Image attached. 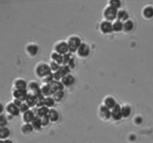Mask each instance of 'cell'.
<instances>
[{
  "instance_id": "6",
  "label": "cell",
  "mask_w": 153,
  "mask_h": 143,
  "mask_svg": "<svg viewBox=\"0 0 153 143\" xmlns=\"http://www.w3.org/2000/svg\"><path fill=\"white\" fill-rule=\"evenodd\" d=\"M98 116L102 121L107 122L111 119V110L101 104L98 109Z\"/></svg>"
},
{
  "instance_id": "27",
  "label": "cell",
  "mask_w": 153,
  "mask_h": 143,
  "mask_svg": "<svg viewBox=\"0 0 153 143\" xmlns=\"http://www.w3.org/2000/svg\"><path fill=\"white\" fill-rule=\"evenodd\" d=\"M49 110L48 107H42L40 108H37L36 112H35V115L37 116H38L39 118H43L45 116H47L48 115V113H49Z\"/></svg>"
},
{
  "instance_id": "30",
  "label": "cell",
  "mask_w": 153,
  "mask_h": 143,
  "mask_svg": "<svg viewBox=\"0 0 153 143\" xmlns=\"http://www.w3.org/2000/svg\"><path fill=\"white\" fill-rule=\"evenodd\" d=\"M11 134L10 130L6 127H0V140H5Z\"/></svg>"
},
{
  "instance_id": "2",
  "label": "cell",
  "mask_w": 153,
  "mask_h": 143,
  "mask_svg": "<svg viewBox=\"0 0 153 143\" xmlns=\"http://www.w3.org/2000/svg\"><path fill=\"white\" fill-rule=\"evenodd\" d=\"M68 46L69 48V52L70 53H76L80 46L82 44V40L78 35H70L66 40Z\"/></svg>"
},
{
  "instance_id": "17",
  "label": "cell",
  "mask_w": 153,
  "mask_h": 143,
  "mask_svg": "<svg viewBox=\"0 0 153 143\" xmlns=\"http://www.w3.org/2000/svg\"><path fill=\"white\" fill-rule=\"evenodd\" d=\"M102 105H104V107H106L107 108H108L109 110H111L113 107H115L117 105V103L116 99H115L113 97L108 95V96L105 97L104 99L103 100Z\"/></svg>"
},
{
  "instance_id": "18",
  "label": "cell",
  "mask_w": 153,
  "mask_h": 143,
  "mask_svg": "<svg viewBox=\"0 0 153 143\" xmlns=\"http://www.w3.org/2000/svg\"><path fill=\"white\" fill-rule=\"evenodd\" d=\"M35 116H36V115H35V112L29 110V111L22 114V121L24 124H31Z\"/></svg>"
},
{
  "instance_id": "15",
  "label": "cell",
  "mask_w": 153,
  "mask_h": 143,
  "mask_svg": "<svg viewBox=\"0 0 153 143\" xmlns=\"http://www.w3.org/2000/svg\"><path fill=\"white\" fill-rule=\"evenodd\" d=\"M75 81H76V79H75L74 76L70 73H68V74L66 75V76H65L64 77L60 80V82H62L63 86H64L65 88H66V87H70L71 86V85H73L74 84Z\"/></svg>"
},
{
  "instance_id": "14",
  "label": "cell",
  "mask_w": 153,
  "mask_h": 143,
  "mask_svg": "<svg viewBox=\"0 0 153 143\" xmlns=\"http://www.w3.org/2000/svg\"><path fill=\"white\" fill-rule=\"evenodd\" d=\"M28 83L25 79L18 78L15 79L13 84V88L14 90H27Z\"/></svg>"
},
{
  "instance_id": "12",
  "label": "cell",
  "mask_w": 153,
  "mask_h": 143,
  "mask_svg": "<svg viewBox=\"0 0 153 143\" xmlns=\"http://www.w3.org/2000/svg\"><path fill=\"white\" fill-rule=\"evenodd\" d=\"M5 110H6V112L10 116H13V117L18 116L20 113L18 107L16 105H14V104L13 102H11L7 104L6 107H5Z\"/></svg>"
},
{
  "instance_id": "31",
  "label": "cell",
  "mask_w": 153,
  "mask_h": 143,
  "mask_svg": "<svg viewBox=\"0 0 153 143\" xmlns=\"http://www.w3.org/2000/svg\"><path fill=\"white\" fill-rule=\"evenodd\" d=\"M32 127H33V128L35 130H38L42 129V119H41V118H39L38 116H35V119H33V121L32 122Z\"/></svg>"
},
{
  "instance_id": "21",
  "label": "cell",
  "mask_w": 153,
  "mask_h": 143,
  "mask_svg": "<svg viewBox=\"0 0 153 143\" xmlns=\"http://www.w3.org/2000/svg\"><path fill=\"white\" fill-rule=\"evenodd\" d=\"M129 14L126 10L123 9H120L118 10V13H117V20H119L121 23H125L126 21H127L128 20H129Z\"/></svg>"
},
{
  "instance_id": "39",
  "label": "cell",
  "mask_w": 153,
  "mask_h": 143,
  "mask_svg": "<svg viewBox=\"0 0 153 143\" xmlns=\"http://www.w3.org/2000/svg\"><path fill=\"white\" fill-rule=\"evenodd\" d=\"M19 110H20V112L22 113V114H23L24 113H26V112L29 111V110H30V108L29 107V106L27 105V104H26L25 102H23V104H21V106H20V107H19Z\"/></svg>"
},
{
  "instance_id": "29",
  "label": "cell",
  "mask_w": 153,
  "mask_h": 143,
  "mask_svg": "<svg viewBox=\"0 0 153 143\" xmlns=\"http://www.w3.org/2000/svg\"><path fill=\"white\" fill-rule=\"evenodd\" d=\"M34 128L32 127V124H24L23 123L22 124L21 128H20V130H21L22 133L23 134H29L33 131Z\"/></svg>"
},
{
  "instance_id": "10",
  "label": "cell",
  "mask_w": 153,
  "mask_h": 143,
  "mask_svg": "<svg viewBox=\"0 0 153 143\" xmlns=\"http://www.w3.org/2000/svg\"><path fill=\"white\" fill-rule=\"evenodd\" d=\"M25 51H26V53L27 54L28 56L33 58V57H35L38 55V51H39V47L35 43H29L26 46Z\"/></svg>"
},
{
  "instance_id": "35",
  "label": "cell",
  "mask_w": 153,
  "mask_h": 143,
  "mask_svg": "<svg viewBox=\"0 0 153 143\" xmlns=\"http://www.w3.org/2000/svg\"><path fill=\"white\" fill-rule=\"evenodd\" d=\"M71 59H72L71 53H70L63 56V61H62V66H68L69 61H71Z\"/></svg>"
},
{
  "instance_id": "19",
  "label": "cell",
  "mask_w": 153,
  "mask_h": 143,
  "mask_svg": "<svg viewBox=\"0 0 153 143\" xmlns=\"http://www.w3.org/2000/svg\"><path fill=\"white\" fill-rule=\"evenodd\" d=\"M41 91H42V94L45 98L52 97V95L53 94V91L50 84H42V85H41Z\"/></svg>"
},
{
  "instance_id": "25",
  "label": "cell",
  "mask_w": 153,
  "mask_h": 143,
  "mask_svg": "<svg viewBox=\"0 0 153 143\" xmlns=\"http://www.w3.org/2000/svg\"><path fill=\"white\" fill-rule=\"evenodd\" d=\"M50 85L52 88L53 91V94L56 91H63L65 88V87L63 86V85L62 84V82L60 81H53L51 83H50Z\"/></svg>"
},
{
  "instance_id": "26",
  "label": "cell",
  "mask_w": 153,
  "mask_h": 143,
  "mask_svg": "<svg viewBox=\"0 0 153 143\" xmlns=\"http://www.w3.org/2000/svg\"><path fill=\"white\" fill-rule=\"evenodd\" d=\"M121 111L123 118L128 119L131 116V106L128 105V104H124V105L121 106Z\"/></svg>"
},
{
  "instance_id": "4",
  "label": "cell",
  "mask_w": 153,
  "mask_h": 143,
  "mask_svg": "<svg viewBox=\"0 0 153 143\" xmlns=\"http://www.w3.org/2000/svg\"><path fill=\"white\" fill-rule=\"evenodd\" d=\"M53 51L62 56L69 53L70 52H69L67 41H64V40H60V41H56L53 46Z\"/></svg>"
},
{
  "instance_id": "1",
  "label": "cell",
  "mask_w": 153,
  "mask_h": 143,
  "mask_svg": "<svg viewBox=\"0 0 153 143\" xmlns=\"http://www.w3.org/2000/svg\"><path fill=\"white\" fill-rule=\"evenodd\" d=\"M34 73L36 77L42 79L53 73L48 63L45 62V61H40L35 66Z\"/></svg>"
},
{
  "instance_id": "9",
  "label": "cell",
  "mask_w": 153,
  "mask_h": 143,
  "mask_svg": "<svg viewBox=\"0 0 153 143\" xmlns=\"http://www.w3.org/2000/svg\"><path fill=\"white\" fill-rule=\"evenodd\" d=\"M99 30L100 32L103 34V35H109V34L113 33V31L112 23L103 20L102 21H101L99 24Z\"/></svg>"
},
{
  "instance_id": "33",
  "label": "cell",
  "mask_w": 153,
  "mask_h": 143,
  "mask_svg": "<svg viewBox=\"0 0 153 143\" xmlns=\"http://www.w3.org/2000/svg\"><path fill=\"white\" fill-rule=\"evenodd\" d=\"M55 103L56 102L53 97H47L45 98V107H48V109L53 108Z\"/></svg>"
},
{
  "instance_id": "43",
  "label": "cell",
  "mask_w": 153,
  "mask_h": 143,
  "mask_svg": "<svg viewBox=\"0 0 153 143\" xmlns=\"http://www.w3.org/2000/svg\"><path fill=\"white\" fill-rule=\"evenodd\" d=\"M3 110H4L3 106H2V104H0V115H1V113H2Z\"/></svg>"
},
{
  "instance_id": "37",
  "label": "cell",
  "mask_w": 153,
  "mask_h": 143,
  "mask_svg": "<svg viewBox=\"0 0 153 143\" xmlns=\"http://www.w3.org/2000/svg\"><path fill=\"white\" fill-rule=\"evenodd\" d=\"M42 84H50L53 81V73L48 75V76L45 77L44 79H42Z\"/></svg>"
},
{
  "instance_id": "3",
  "label": "cell",
  "mask_w": 153,
  "mask_h": 143,
  "mask_svg": "<svg viewBox=\"0 0 153 143\" xmlns=\"http://www.w3.org/2000/svg\"><path fill=\"white\" fill-rule=\"evenodd\" d=\"M117 13H118V9L107 4L102 11L103 20L113 23L117 20Z\"/></svg>"
},
{
  "instance_id": "41",
  "label": "cell",
  "mask_w": 153,
  "mask_h": 143,
  "mask_svg": "<svg viewBox=\"0 0 153 143\" xmlns=\"http://www.w3.org/2000/svg\"><path fill=\"white\" fill-rule=\"evenodd\" d=\"M13 103H14V105H16L19 108V107H20V106H21V104H23V101H20V100L14 99V101H13Z\"/></svg>"
},
{
  "instance_id": "34",
  "label": "cell",
  "mask_w": 153,
  "mask_h": 143,
  "mask_svg": "<svg viewBox=\"0 0 153 143\" xmlns=\"http://www.w3.org/2000/svg\"><path fill=\"white\" fill-rule=\"evenodd\" d=\"M107 4L111 5V6L114 7V8H117V9L120 10V8H121L122 2L120 1V0H110V1H108V2H107Z\"/></svg>"
},
{
  "instance_id": "16",
  "label": "cell",
  "mask_w": 153,
  "mask_h": 143,
  "mask_svg": "<svg viewBox=\"0 0 153 143\" xmlns=\"http://www.w3.org/2000/svg\"><path fill=\"white\" fill-rule=\"evenodd\" d=\"M111 119L114 121H120L123 119L121 106L120 104H117V105L111 110Z\"/></svg>"
},
{
  "instance_id": "5",
  "label": "cell",
  "mask_w": 153,
  "mask_h": 143,
  "mask_svg": "<svg viewBox=\"0 0 153 143\" xmlns=\"http://www.w3.org/2000/svg\"><path fill=\"white\" fill-rule=\"evenodd\" d=\"M27 91L29 93H31V94H34L35 96H36L37 98H39L43 96L42 94V91H41V86L35 80L30 81L28 83Z\"/></svg>"
},
{
  "instance_id": "13",
  "label": "cell",
  "mask_w": 153,
  "mask_h": 143,
  "mask_svg": "<svg viewBox=\"0 0 153 143\" xmlns=\"http://www.w3.org/2000/svg\"><path fill=\"white\" fill-rule=\"evenodd\" d=\"M142 17L146 20H151L153 18V5H147L143 8L141 11Z\"/></svg>"
},
{
  "instance_id": "8",
  "label": "cell",
  "mask_w": 153,
  "mask_h": 143,
  "mask_svg": "<svg viewBox=\"0 0 153 143\" xmlns=\"http://www.w3.org/2000/svg\"><path fill=\"white\" fill-rule=\"evenodd\" d=\"M90 47H89L86 43L83 42L81 45L80 46V47L78 48L77 51L76 52V53L80 58L84 59L87 58V57L90 55Z\"/></svg>"
},
{
  "instance_id": "7",
  "label": "cell",
  "mask_w": 153,
  "mask_h": 143,
  "mask_svg": "<svg viewBox=\"0 0 153 143\" xmlns=\"http://www.w3.org/2000/svg\"><path fill=\"white\" fill-rule=\"evenodd\" d=\"M71 69L68 66H61L56 72L53 73L54 81H60L65 76L70 73Z\"/></svg>"
},
{
  "instance_id": "38",
  "label": "cell",
  "mask_w": 153,
  "mask_h": 143,
  "mask_svg": "<svg viewBox=\"0 0 153 143\" xmlns=\"http://www.w3.org/2000/svg\"><path fill=\"white\" fill-rule=\"evenodd\" d=\"M8 124V120L7 118L4 115H0V127H4Z\"/></svg>"
},
{
  "instance_id": "11",
  "label": "cell",
  "mask_w": 153,
  "mask_h": 143,
  "mask_svg": "<svg viewBox=\"0 0 153 143\" xmlns=\"http://www.w3.org/2000/svg\"><path fill=\"white\" fill-rule=\"evenodd\" d=\"M28 92L27 90H14L13 89L12 95L14 99L20 100V101L24 102L26 101V98L27 97Z\"/></svg>"
},
{
  "instance_id": "23",
  "label": "cell",
  "mask_w": 153,
  "mask_h": 143,
  "mask_svg": "<svg viewBox=\"0 0 153 143\" xmlns=\"http://www.w3.org/2000/svg\"><path fill=\"white\" fill-rule=\"evenodd\" d=\"M50 58H51V61L56 63V64H59V65L62 66V61H63L62 55H60V54L53 51V52L51 53V56H50Z\"/></svg>"
},
{
  "instance_id": "42",
  "label": "cell",
  "mask_w": 153,
  "mask_h": 143,
  "mask_svg": "<svg viewBox=\"0 0 153 143\" xmlns=\"http://www.w3.org/2000/svg\"><path fill=\"white\" fill-rule=\"evenodd\" d=\"M0 143H12V142L10 140L5 139V140H0Z\"/></svg>"
},
{
  "instance_id": "20",
  "label": "cell",
  "mask_w": 153,
  "mask_h": 143,
  "mask_svg": "<svg viewBox=\"0 0 153 143\" xmlns=\"http://www.w3.org/2000/svg\"><path fill=\"white\" fill-rule=\"evenodd\" d=\"M37 101H38V98L36 96H35L34 94H31V93H29L24 102L29 106V108H33L36 106Z\"/></svg>"
},
{
  "instance_id": "36",
  "label": "cell",
  "mask_w": 153,
  "mask_h": 143,
  "mask_svg": "<svg viewBox=\"0 0 153 143\" xmlns=\"http://www.w3.org/2000/svg\"><path fill=\"white\" fill-rule=\"evenodd\" d=\"M49 65H50V67H51V71H52L53 73H55V72H56L57 70L60 68V67H61V65H59V64H56V63H55V62H53V61H51V62L49 63Z\"/></svg>"
},
{
  "instance_id": "32",
  "label": "cell",
  "mask_w": 153,
  "mask_h": 143,
  "mask_svg": "<svg viewBox=\"0 0 153 143\" xmlns=\"http://www.w3.org/2000/svg\"><path fill=\"white\" fill-rule=\"evenodd\" d=\"M52 97L54 99V101H55V102H61L65 97L64 90H63V91H56V92H55L53 94Z\"/></svg>"
},
{
  "instance_id": "28",
  "label": "cell",
  "mask_w": 153,
  "mask_h": 143,
  "mask_svg": "<svg viewBox=\"0 0 153 143\" xmlns=\"http://www.w3.org/2000/svg\"><path fill=\"white\" fill-rule=\"evenodd\" d=\"M112 25H113V32H123V23H121L120 21L119 20H115L112 23Z\"/></svg>"
},
{
  "instance_id": "22",
  "label": "cell",
  "mask_w": 153,
  "mask_h": 143,
  "mask_svg": "<svg viewBox=\"0 0 153 143\" xmlns=\"http://www.w3.org/2000/svg\"><path fill=\"white\" fill-rule=\"evenodd\" d=\"M48 116V118H49L51 122H52V123H56V122H58L59 119V112L53 108L50 109Z\"/></svg>"
},
{
  "instance_id": "24",
  "label": "cell",
  "mask_w": 153,
  "mask_h": 143,
  "mask_svg": "<svg viewBox=\"0 0 153 143\" xmlns=\"http://www.w3.org/2000/svg\"><path fill=\"white\" fill-rule=\"evenodd\" d=\"M134 28V23L131 19H129L127 21L123 23V32H124L125 33H129L133 30Z\"/></svg>"
},
{
  "instance_id": "40",
  "label": "cell",
  "mask_w": 153,
  "mask_h": 143,
  "mask_svg": "<svg viewBox=\"0 0 153 143\" xmlns=\"http://www.w3.org/2000/svg\"><path fill=\"white\" fill-rule=\"evenodd\" d=\"M42 119V127H47L48 125H49V124L51 123V121H50L48 116H45L43 118H41Z\"/></svg>"
}]
</instances>
